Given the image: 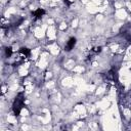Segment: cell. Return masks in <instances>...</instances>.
Wrapping results in <instances>:
<instances>
[{"mask_svg": "<svg viewBox=\"0 0 131 131\" xmlns=\"http://www.w3.org/2000/svg\"><path fill=\"white\" fill-rule=\"evenodd\" d=\"M24 101H25V95L23 92H19L16 95V97L13 101V104H12V111L15 116H18L20 114V111L24 106Z\"/></svg>", "mask_w": 131, "mask_h": 131, "instance_id": "obj_1", "label": "cell"}, {"mask_svg": "<svg viewBox=\"0 0 131 131\" xmlns=\"http://www.w3.org/2000/svg\"><path fill=\"white\" fill-rule=\"evenodd\" d=\"M76 43H77V39H76L75 37H72V38H70V39H69V41L67 42L66 46H64V49H66V51H71V50H72V49L75 47Z\"/></svg>", "mask_w": 131, "mask_h": 131, "instance_id": "obj_2", "label": "cell"}, {"mask_svg": "<svg viewBox=\"0 0 131 131\" xmlns=\"http://www.w3.org/2000/svg\"><path fill=\"white\" fill-rule=\"evenodd\" d=\"M44 14H45V10L42 9V8H38V9H36V10L33 12L34 19H39V18H41Z\"/></svg>", "mask_w": 131, "mask_h": 131, "instance_id": "obj_3", "label": "cell"}, {"mask_svg": "<svg viewBox=\"0 0 131 131\" xmlns=\"http://www.w3.org/2000/svg\"><path fill=\"white\" fill-rule=\"evenodd\" d=\"M19 52H20L25 57H29V56H30V54H31V50H30V49H28V48H21Z\"/></svg>", "mask_w": 131, "mask_h": 131, "instance_id": "obj_4", "label": "cell"}, {"mask_svg": "<svg viewBox=\"0 0 131 131\" xmlns=\"http://www.w3.org/2000/svg\"><path fill=\"white\" fill-rule=\"evenodd\" d=\"M5 55L7 57H10L12 55V49H11V47H6V49H5Z\"/></svg>", "mask_w": 131, "mask_h": 131, "instance_id": "obj_5", "label": "cell"}]
</instances>
